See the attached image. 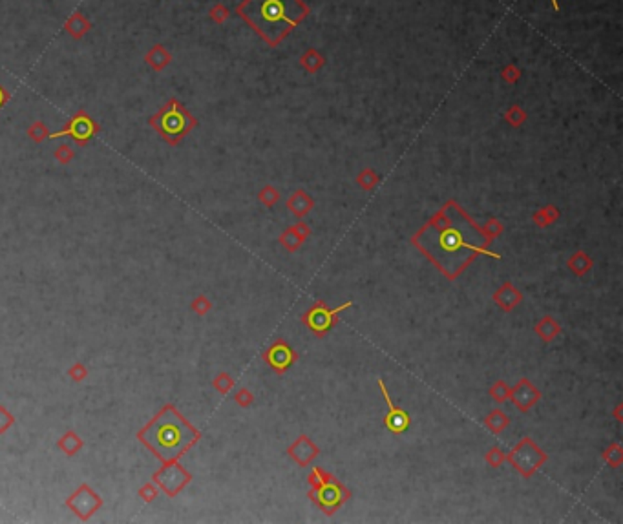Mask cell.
Listing matches in <instances>:
<instances>
[{"mask_svg": "<svg viewBox=\"0 0 623 524\" xmlns=\"http://www.w3.org/2000/svg\"><path fill=\"white\" fill-rule=\"evenodd\" d=\"M238 13L267 42L276 44L306 16L307 10L302 0H245Z\"/></svg>", "mask_w": 623, "mask_h": 524, "instance_id": "obj_1", "label": "cell"}, {"mask_svg": "<svg viewBox=\"0 0 623 524\" xmlns=\"http://www.w3.org/2000/svg\"><path fill=\"white\" fill-rule=\"evenodd\" d=\"M150 446L158 451L161 457H174L188 444L185 426L175 424L174 421L158 422L150 429V438H147Z\"/></svg>", "mask_w": 623, "mask_h": 524, "instance_id": "obj_2", "label": "cell"}, {"mask_svg": "<svg viewBox=\"0 0 623 524\" xmlns=\"http://www.w3.org/2000/svg\"><path fill=\"white\" fill-rule=\"evenodd\" d=\"M152 125L159 130V134L167 137L170 142L180 141L186 130H191L194 119L186 114L178 101H170L161 112L152 119Z\"/></svg>", "mask_w": 623, "mask_h": 524, "instance_id": "obj_3", "label": "cell"}, {"mask_svg": "<svg viewBox=\"0 0 623 524\" xmlns=\"http://www.w3.org/2000/svg\"><path fill=\"white\" fill-rule=\"evenodd\" d=\"M433 249H435V252H432L433 258H437L439 254H444V256L448 258H455L463 254L465 260H468V254H466V252L479 251L477 245L466 241L465 230L461 229V223H457V221L448 225V227H444L443 230H439L437 240H435V247H433Z\"/></svg>", "mask_w": 623, "mask_h": 524, "instance_id": "obj_4", "label": "cell"}, {"mask_svg": "<svg viewBox=\"0 0 623 524\" xmlns=\"http://www.w3.org/2000/svg\"><path fill=\"white\" fill-rule=\"evenodd\" d=\"M95 132H97V126L93 125V121L90 119L86 114H79L70 121V125L66 126L64 130L59 132V134H53L51 137L55 139V137H60V136H70V137H73L75 141L86 142L88 139L95 134Z\"/></svg>", "mask_w": 623, "mask_h": 524, "instance_id": "obj_5", "label": "cell"}, {"mask_svg": "<svg viewBox=\"0 0 623 524\" xmlns=\"http://www.w3.org/2000/svg\"><path fill=\"white\" fill-rule=\"evenodd\" d=\"M347 305H350V303H347ZM344 307L345 305L339 307V309H334V311H328L326 307H315V309L307 314L306 318L307 325H309L313 331H317V333H323V331L331 325V322H333L334 314H337L340 309H344Z\"/></svg>", "mask_w": 623, "mask_h": 524, "instance_id": "obj_6", "label": "cell"}, {"mask_svg": "<svg viewBox=\"0 0 623 524\" xmlns=\"http://www.w3.org/2000/svg\"><path fill=\"white\" fill-rule=\"evenodd\" d=\"M380 388H382L384 397H386V402H388V406H389V413H388V416H386V426H388L393 433L406 432L408 426H410V416L406 415L404 410H397V408H393L391 400H389V395L386 393V388H384L382 382H380Z\"/></svg>", "mask_w": 623, "mask_h": 524, "instance_id": "obj_7", "label": "cell"}, {"mask_svg": "<svg viewBox=\"0 0 623 524\" xmlns=\"http://www.w3.org/2000/svg\"><path fill=\"white\" fill-rule=\"evenodd\" d=\"M318 503L322 504L326 510H333L337 504L342 501V492H340V488L337 484H323L317 493Z\"/></svg>", "mask_w": 623, "mask_h": 524, "instance_id": "obj_8", "label": "cell"}, {"mask_svg": "<svg viewBox=\"0 0 623 524\" xmlns=\"http://www.w3.org/2000/svg\"><path fill=\"white\" fill-rule=\"evenodd\" d=\"M90 27H92V24H90V22L86 21V16L82 15V13H79V11L73 13L64 24V29L70 33L73 38H81Z\"/></svg>", "mask_w": 623, "mask_h": 524, "instance_id": "obj_9", "label": "cell"}, {"mask_svg": "<svg viewBox=\"0 0 623 524\" xmlns=\"http://www.w3.org/2000/svg\"><path fill=\"white\" fill-rule=\"evenodd\" d=\"M170 60H172V57H170L169 51L161 44H156L147 53V64L152 66L156 71H161L163 68H167L170 64Z\"/></svg>", "mask_w": 623, "mask_h": 524, "instance_id": "obj_10", "label": "cell"}, {"mask_svg": "<svg viewBox=\"0 0 623 524\" xmlns=\"http://www.w3.org/2000/svg\"><path fill=\"white\" fill-rule=\"evenodd\" d=\"M271 364L274 367H280V369H284L291 364V351L289 347H285V345H276L274 349H271Z\"/></svg>", "mask_w": 623, "mask_h": 524, "instance_id": "obj_11", "label": "cell"}, {"mask_svg": "<svg viewBox=\"0 0 623 524\" xmlns=\"http://www.w3.org/2000/svg\"><path fill=\"white\" fill-rule=\"evenodd\" d=\"M70 155H71V153L68 152V148H66V147H62L59 150V152H57V159H60L62 163H68V159H70Z\"/></svg>", "mask_w": 623, "mask_h": 524, "instance_id": "obj_12", "label": "cell"}, {"mask_svg": "<svg viewBox=\"0 0 623 524\" xmlns=\"http://www.w3.org/2000/svg\"><path fill=\"white\" fill-rule=\"evenodd\" d=\"M8 99H10V93L5 92L4 88L0 86V108H2V106H4V104L8 103Z\"/></svg>", "mask_w": 623, "mask_h": 524, "instance_id": "obj_13", "label": "cell"}, {"mask_svg": "<svg viewBox=\"0 0 623 524\" xmlns=\"http://www.w3.org/2000/svg\"><path fill=\"white\" fill-rule=\"evenodd\" d=\"M552 2H554V5H556V8H558V4H556V0H552Z\"/></svg>", "mask_w": 623, "mask_h": 524, "instance_id": "obj_14", "label": "cell"}]
</instances>
